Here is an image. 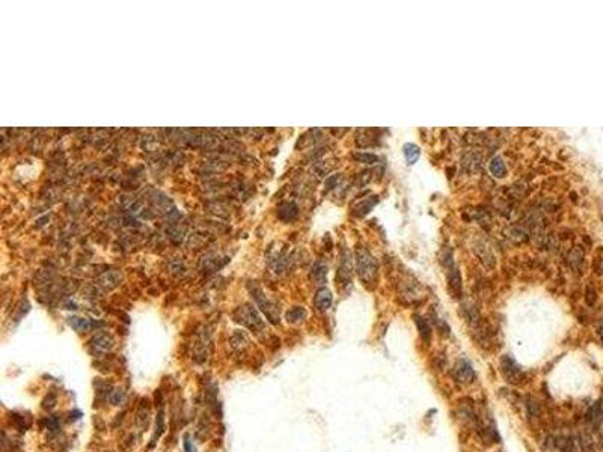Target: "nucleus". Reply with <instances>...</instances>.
Here are the masks:
<instances>
[{
    "label": "nucleus",
    "instance_id": "20",
    "mask_svg": "<svg viewBox=\"0 0 603 452\" xmlns=\"http://www.w3.org/2000/svg\"><path fill=\"white\" fill-rule=\"evenodd\" d=\"M353 159L358 160L359 163H365V165H374L379 162V157L374 154H369V153H358L353 156Z\"/></svg>",
    "mask_w": 603,
    "mask_h": 452
},
{
    "label": "nucleus",
    "instance_id": "8",
    "mask_svg": "<svg viewBox=\"0 0 603 452\" xmlns=\"http://www.w3.org/2000/svg\"><path fill=\"white\" fill-rule=\"evenodd\" d=\"M314 305L318 311H327L332 306V292L327 288H320L315 292Z\"/></svg>",
    "mask_w": 603,
    "mask_h": 452
},
{
    "label": "nucleus",
    "instance_id": "1",
    "mask_svg": "<svg viewBox=\"0 0 603 452\" xmlns=\"http://www.w3.org/2000/svg\"><path fill=\"white\" fill-rule=\"evenodd\" d=\"M234 318L237 323L243 324L244 327H247L249 330L255 332V333H262L266 332V324L261 318V315L258 314V311L249 305L240 306L236 312H234Z\"/></svg>",
    "mask_w": 603,
    "mask_h": 452
},
{
    "label": "nucleus",
    "instance_id": "26",
    "mask_svg": "<svg viewBox=\"0 0 603 452\" xmlns=\"http://www.w3.org/2000/svg\"><path fill=\"white\" fill-rule=\"evenodd\" d=\"M184 448H185L187 452H193V446H192V442H190L189 436H185V439H184Z\"/></svg>",
    "mask_w": 603,
    "mask_h": 452
},
{
    "label": "nucleus",
    "instance_id": "27",
    "mask_svg": "<svg viewBox=\"0 0 603 452\" xmlns=\"http://www.w3.org/2000/svg\"><path fill=\"white\" fill-rule=\"evenodd\" d=\"M600 336H602V339H603V327L600 329Z\"/></svg>",
    "mask_w": 603,
    "mask_h": 452
},
{
    "label": "nucleus",
    "instance_id": "16",
    "mask_svg": "<svg viewBox=\"0 0 603 452\" xmlns=\"http://www.w3.org/2000/svg\"><path fill=\"white\" fill-rule=\"evenodd\" d=\"M379 202V198H375V196H372V198H368V199H365V201H362L361 204L355 208V213L358 214V216H365L366 213H369L371 211V208Z\"/></svg>",
    "mask_w": 603,
    "mask_h": 452
},
{
    "label": "nucleus",
    "instance_id": "21",
    "mask_svg": "<svg viewBox=\"0 0 603 452\" xmlns=\"http://www.w3.org/2000/svg\"><path fill=\"white\" fill-rule=\"evenodd\" d=\"M449 286H451V289L456 294H459L462 291V279H460V275H459V272L456 269L449 275Z\"/></svg>",
    "mask_w": 603,
    "mask_h": 452
},
{
    "label": "nucleus",
    "instance_id": "3",
    "mask_svg": "<svg viewBox=\"0 0 603 452\" xmlns=\"http://www.w3.org/2000/svg\"><path fill=\"white\" fill-rule=\"evenodd\" d=\"M356 267L363 282L371 283L377 278V262L374 256L363 247L356 249Z\"/></svg>",
    "mask_w": 603,
    "mask_h": 452
},
{
    "label": "nucleus",
    "instance_id": "9",
    "mask_svg": "<svg viewBox=\"0 0 603 452\" xmlns=\"http://www.w3.org/2000/svg\"><path fill=\"white\" fill-rule=\"evenodd\" d=\"M590 421L593 424V427L596 428L597 434L600 436V439L603 440V408L600 404H596L591 411H590Z\"/></svg>",
    "mask_w": 603,
    "mask_h": 452
},
{
    "label": "nucleus",
    "instance_id": "23",
    "mask_svg": "<svg viewBox=\"0 0 603 452\" xmlns=\"http://www.w3.org/2000/svg\"><path fill=\"white\" fill-rule=\"evenodd\" d=\"M338 181H340V175H332L330 178H327L326 179V190H332L333 187H336Z\"/></svg>",
    "mask_w": 603,
    "mask_h": 452
},
{
    "label": "nucleus",
    "instance_id": "17",
    "mask_svg": "<svg viewBox=\"0 0 603 452\" xmlns=\"http://www.w3.org/2000/svg\"><path fill=\"white\" fill-rule=\"evenodd\" d=\"M305 318H306V311L300 306H296V308H293V309H290L287 312V321L288 323H294L296 324V323L303 321Z\"/></svg>",
    "mask_w": 603,
    "mask_h": 452
},
{
    "label": "nucleus",
    "instance_id": "6",
    "mask_svg": "<svg viewBox=\"0 0 603 452\" xmlns=\"http://www.w3.org/2000/svg\"><path fill=\"white\" fill-rule=\"evenodd\" d=\"M114 347V338L106 332L95 333L89 341V348L94 354H106Z\"/></svg>",
    "mask_w": 603,
    "mask_h": 452
},
{
    "label": "nucleus",
    "instance_id": "18",
    "mask_svg": "<svg viewBox=\"0 0 603 452\" xmlns=\"http://www.w3.org/2000/svg\"><path fill=\"white\" fill-rule=\"evenodd\" d=\"M415 323H417V326H418V329H420V333H421V338L424 339V341H430V336H431V330H430V326L425 323V320H422L420 315H415Z\"/></svg>",
    "mask_w": 603,
    "mask_h": 452
},
{
    "label": "nucleus",
    "instance_id": "15",
    "mask_svg": "<svg viewBox=\"0 0 603 452\" xmlns=\"http://www.w3.org/2000/svg\"><path fill=\"white\" fill-rule=\"evenodd\" d=\"M299 214V208L294 204H285L279 208V217L282 220H293Z\"/></svg>",
    "mask_w": 603,
    "mask_h": 452
},
{
    "label": "nucleus",
    "instance_id": "11",
    "mask_svg": "<svg viewBox=\"0 0 603 452\" xmlns=\"http://www.w3.org/2000/svg\"><path fill=\"white\" fill-rule=\"evenodd\" d=\"M121 279H122V278H121L120 273L115 272V270H112V272L104 273V275L100 278V285L104 286V288H107V289H112V288H115V286L120 285Z\"/></svg>",
    "mask_w": 603,
    "mask_h": 452
},
{
    "label": "nucleus",
    "instance_id": "22",
    "mask_svg": "<svg viewBox=\"0 0 603 452\" xmlns=\"http://www.w3.org/2000/svg\"><path fill=\"white\" fill-rule=\"evenodd\" d=\"M109 398H110V402H112L114 405H121V404H124L125 399H127V396H125V394H124L122 391H114V392H110Z\"/></svg>",
    "mask_w": 603,
    "mask_h": 452
},
{
    "label": "nucleus",
    "instance_id": "14",
    "mask_svg": "<svg viewBox=\"0 0 603 452\" xmlns=\"http://www.w3.org/2000/svg\"><path fill=\"white\" fill-rule=\"evenodd\" d=\"M312 279H314V282L320 283V285H323V283L326 282V279H327V266H326L324 262H317V264L314 266V269H312Z\"/></svg>",
    "mask_w": 603,
    "mask_h": 452
},
{
    "label": "nucleus",
    "instance_id": "2",
    "mask_svg": "<svg viewBox=\"0 0 603 452\" xmlns=\"http://www.w3.org/2000/svg\"><path fill=\"white\" fill-rule=\"evenodd\" d=\"M249 291L256 303V306L264 312V315L267 317V320L272 324H278L279 323V311L276 308V305L264 294V291L256 285V283H249Z\"/></svg>",
    "mask_w": 603,
    "mask_h": 452
},
{
    "label": "nucleus",
    "instance_id": "10",
    "mask_svg": "<svg viewBox=\"0 0 603 452\" xmlns=\"http://www.w3.org/2000/svg\"><path fill=\"white\" fill-rule=\"evenodd\" d=\"M68 324H69L76 332H79V333L89 332V330L94 327V324H92L91 320L82 318V317H71V318H68Z\"/></svg>",
    "mask_w": 603,
    "mask_h": 452
},
{
    "label": "nucleus",
    "instance_id": "7",
    "mask_svg": "<svg viewBox=\"0 0 603 452\" xmlns=\"http://www.w3.org/2000/svg\"><path fill=\"white\" fill-rule=\"evenodd\" d=\"M338 278L343 286H349L352 282V256L350 253L346 250L341 255V262H340V270H338Z\"/></svg>",
    "mask_w": 603,
    "mask_h": 452
},
{
    "label": "nucleus",
    "instance_id": "25",
    "mask_svg": "<svg viewBox=\"0 0 603 452\" xmlns=\"http://www.w3.org/2000/svg\"><path fill=\"white\" fill-rule=\"evenodd\" d=\"M528 408H530V415L531 416H539V405H537V402L536 401H531L530 404H528Z\"/></svg>",
    "mask_w": 603,
    "mask_h": 452
},
{
    "label": "nucleus",
    "instance_id": "19",
    "mask_svg": "<svg viewBox=\"0 0 603 452\" xmlns=\"http://www.w3.org/2000/svg\"><path fill=\"white\" fill-rule=\"evenodd\" d=\"M163 430H165V415H163V410H160L159 411V415H157V421H156V433H154V436H153V443H151V446L157 442V439L160 437V434L163 433Z\"/></svg>",
    "mask_w": 603,
    "mask_h": 452
},
{
    "label": "nucleus",
    "instance_id": "24",
    "mask_svg": "<svg viewBox=\"0 0 603 452\" xmlns=\"http://www.w3.org/2000/svg\"><path fill=\"white\" fill-rule=\"evenodd\" d=\"M47 427H49V430L55 431V430L59 428V421H58L56 418H49V419H47Z\"/></svg>",
    "mask_w": 603,
    "mask_h": 452
},
{
    "label": "nucleus",
    "instance_id": "5",
    "mask_svg": "<svg viewBox=\"0 0 603 452\" xmlns=\"http://www.w3.org/2000/svg\"><path fill=\"white\" fill-rule=\"evenodd\" d=\"M453 377H454V380L457 382V383H460V385H469V383H472L474 382V379H475V372H474V368H472V365L468 362V360H459L456 365H454V368H453Z\"/></svg>",
    "mask_w": 603,
    "mask_h": 452
},
{
    "label": "nucleus",
    "instance_id": "4",
    "mask_svg": "<svg viewBox=\"0 0 603 452\" xmlns=\"http://www.w3.org/2000/svg\"><path fill=\"white\" fill-rule=\"evenodd\" d=\"M501 372L504 375V379L508 383H519L523 379V372L522 368L514 362L513 357L510 356H504L501 359Z\"/></svg>",
    "mask_w": 603,
    "mask_h": 452
},
{
    "label": "nucleus",
    "instance_id": "12",
    "mask_svg": "<svg viewBox=\"0 0 603 452\" xmlns=\"http://www.w3.org/2000/svg\"><path fill=\"white\" fill-rule=\"evenodd\" d=\"M403 154H404L406 162H407L409 165H413V163L418 162L421 151H420V148H418L415 143H406V145L403 146Z\"/></svg>",
    "mask_w": 603,
    "mask_h": 452
},
{
    "label": "nucleus",
    "instance_id": "13",
    "mask_svg": "<svg viewBox=\"0 0 603 452\" xmlns=\"http://www.w3.org/2000/svg\"><path fill=\"white\" fill-rule=\"evenodd\" d=\"M488 169L492 172V175L496 176V178H502V176L507 175V168H505V165H504V162H502L501 157H493V159L490 160Z\"/></svg>",
    "mask_w": 603,
    "mask_h": 452
}]
</instances>
